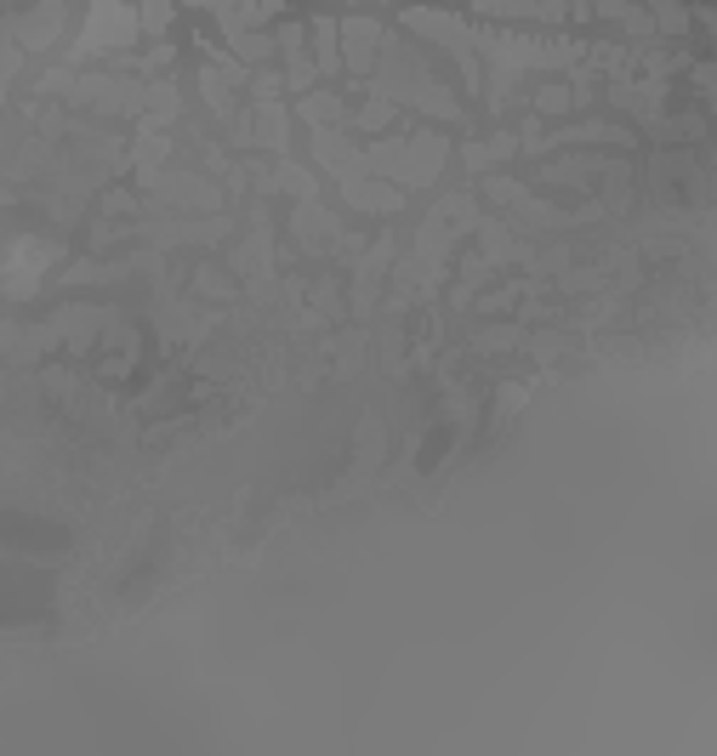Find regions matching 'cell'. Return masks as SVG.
I'll return each mask as SVG.
<instances>
[{"label":"cell","mask_w":717,"mask_h":756,"mask_svg":"<svg viewBox=\"0 0 717 756\" xmlns=\"http://www.w3.org/2000/svg\"><path fill=\"white\" fill-rule=\"evenodd\" d=\"M137 35V18L120 7V0H97V12H92V28H85V40L80 51H92L97 40H131Z\"/></svg>","instance_id":"cell-1"},{"label":"cell","mask_w":717,"mask_h":756,"mask_svg":"<svg viewBox=\"0 0 717 756\" xmlns=\"http://www.w3.org/2000/svg\"><path fill=\"white\" fill-rule=\"evenodd\" d=\"M142 23H149V28H165V23H171V0H142Z\"/></svg>","instance_id":"cell-2"}]
</instances>
